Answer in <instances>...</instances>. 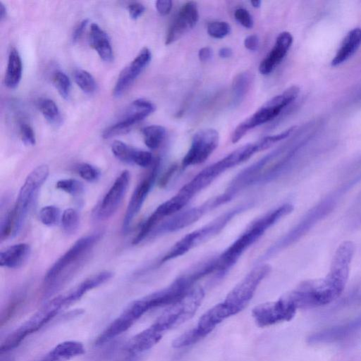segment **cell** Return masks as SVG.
<instances>
[{
    "instance_id": "obj_1",
    "label": "cell",
    "mask_w": 361,
    "mask_h": 361,
    "mask_svg": "<svg viewBox=\"0 0 361 361\" xmlns=\"http://www.w3.org/2000/svg\"><path fill=\"white\" fill-rule=\"evenodd\" d=\"M96 233L80 238L48 269L44 276L45 297L59 290L86 261L100 238Z\"/></svg>"
},
{
    "instance_id": "obj_2",
    "label": "cell",
    "mask_w": 361,
    "mask_h": 361,
    "mask_svg": "<svg viewBox=\"0 0 361 361\" xmlns=\"http://www.w3.org/2000/svg\"><path fill=\"white\" fill-rule=\"evenodd\" d=\"M300 88L293 85L267 101L253 114L239 123L231 134V142H238L250 130L275 118L298 96Z\"/></svg>"
},
{
    "instance_id": "obj_3",
    "label": "cell",
    "mask_w": 361,
    "mask_h": 361,
    "mask_svg": "<svg viewBox=\"0 0 361 361\" xmlns=\"http://www.w3.org/2000/svg\"><path fill=\"white\" fill-rule=\"evenodd\" d=\"M204 296V291L202 287L193 286L180 299L169 305L152 326L164 333L180 326L195 314Z\"/></svg>"
},
{
    "instance_id": "obj_4",
    "label": "cell",
    "mask_w": 361,
    "mask_h": 361,
    "mask_svg": "<svg viewBox=\"0 0 361 361\" xmlns=\"http://www.w3.org/2000/svg\"><path fill=\"white\" fill-rule=\"evenodd\" d=\"M49 169L47 164L35 168L21 186L14 207L10 210L12 220L11 236L21 230L37 191L47 179Z\"/></svg>"
},
{
    "instance_id": "obj_5",
    "label": "cell",
    "mask_w": 361,
    "mask_h": 361,
    "mask_svg": "<svg viewBox=\"0 0 361 361\" xmlns=\"http://www.w3.org/2000/svg\"><path fill=\"white\" fill-rule=\"evenodd\" d=\"M245 207L246 205H243L235 207L231 211H228L204 226L188 233L171 247L168 252L162 257L161 262L164 263L180 257L193 247L218 234L230 220L239 212L244 210Z\"/></svg>"
},
{
    "instance_id": "obj_6",
    "label": "cell",
    "mask_w": 361,
    "mask_h": 361,
    "mask_svg": "<svg viewBox=\"0 0 361 361\" xmlns=\"http://www.w3.org/2000/svg\"><path fill=\"white\" fill-rule=\"evenodd\" d=\"M62 308L61 295L48 301L29 319L7 336L0 346L1 353H8L16 348L26 336L38 331L51 320Z\"/></svg>"
},
{
    "instance_id": "obj_7",
    "label": "cell",
    "mask_w": 361,
    "mask_h": 361,
    "mask_svg": "<svg viewBox=\"0 0 361 361\" xmlns=\"http://www.w3.org/2000/svg\"><path fill=\"white\" fill-rule=\"evenodd\" d=\"M268 264L253 268L227 295L224 302L233 315L242 311L253 297L258 286L270 272Z\"/></svg>"
},
{
    "instance_id": "obj_8",
    "label": "cell",
    "mask_w": 361,
    "mask_h": 361,
    "mask_svg": "<svg viewBox=\"0 0 361 361\" xmlns=\"http://www.w3.org/2000/svg\"><path fill=\"white\" fill-rule=\"evenodd\" d=\"M267 229L268 228L258 219L252 222L245 231L216 258V271L224 272L231 267L244 251L258 240Z\"/></svg>"
},
{
    "instance_id": "obj_9",
    "label": "cell",
    "mask_w": 361,
    "mask_h": 361,
    "mask_svg": "<svg viewBox=\"0 0 361 361\" xmlns=\"http://www.w3.org/2000/svg\"><path fill=\"white\" fill-rule=\"evenodd\" d=\"M297 307L285 294L276 301L267 302L255 306L252 315L260 327L269 326L282 322L291 320Z\"/></svg>"
},
{
    "instance_id": "obj_10",
    "label": "cell",
    "mask_w": 361,
    "mask_h": 361,
    "mask_svg": "<svg viewBox=\"0 0 361 361\" xmlns=\"http://www.w3.org/2000/svg\"><path fill=\"white\" fill-rule=\"evenodd\" d=\"M219 135L214 128L197 131L192 137L190 149L182 161L183 167L205 161L218 146Z\"/></svg>"
},
{
    "instance_id": "obj_11",
    "label": "cell",
    "mask_w": 361,
    "mask_h": 361,
    "mask_svg": "<svg viewBox=\"0 0 361 361\" xmlns=\"http://www.w3.org/2000/svg\"><path fill=\"white\" fill-rule=\"evenodd\" d=\"M155 110L156 106L152 102L145 99H135L131 103L121 120L104 130L103 137L109 139L127 133L133 126L145 119Z\"/></svg>"
},
{
    "instance_id": "obj_12",
    "label": "cell",
    "mask_w": 361,
    "mask_h": 361,
    "mask_svg": "<svg viewBox=\"0 0 361 361\" xmlns=\"http://www.w3.org/2000/svg\"><path fill=\"white\" fill-rule=\"evenodd\" d=\"M159 166V159L154 160L151 169L135 187L128 202L123 217L122 229L123 232L128 230L134 218L140 212L142 204L149 194L157 176Z\"/></svg>"
},
{
    "instance_id": "obj_13",
    "label": "cell",
    "mask_w": 361,
    "mask_h": 361,
    "mask_svg": "<svg viewBox=\"0 0 361 361\" xmlns=\"http://www.w3.org/2000/svg\"><path fill=\"white\" fill-rule=\"evenodd\" d=\"M130 174L128 171H123L105 194L99 204L97 216L101 220L110 218L118 209L129 186Z\"/></svg>"
},
{
    "instance_id": "obj_14",
    "label": "cell",
    "mask_w": 361,
    "mask_h": 361,
    "mask_svg": "<svg viewBox=\"0 0 361 361\" xmlns=\"http://www.w3.org/2000/svg\"><path fill=\"white\" fill-rule=\"evenodd\" d=\"M355 252V245L350 241L343 242L336 251L330 271L326 276L336 288L343 292L346 284L349 265Z\"/></svg>"
},
{
    "instance_id": "obj_15",
    "label": "cell",
    "mask_w": 361,
    "mask_h": 361,
    "mask_svg": "<svg viewBox=\"0 0 361 361\" xmlns=\"http://www.w3.org/2000/svg\"><path fill=\"white\" fill-rule=\"evenodd\" d=\"M198 20L199 13L196 2L190 1L185 3L167 30L165 44H171L181 38L195 26Z\"/></svg>"
},
{
    "instance_id": "obj_16",
    "label": "cell",
    "mask_w": 361,
    "mask_h": 361,
    "mask_svg": "<svg viewBox=\"0 0 361 361\" xmlns=\"http://www.w3.org/2000/svg\"><path fill=\"white\" fill-rule=\"evenodd\" d=\"M151 59L150 50L146 47H143L134 59L121 71L113 89V95L115 97H121L129 88L149 64Z\"/></svg>"
},
{
    "instance_id": "obj_17",
    "label": "cell",
    "mask_w": 361,
    "mask_h": 361,
    "mask_svg": "<svg viewBox=\"0 0 361 361\" xmlns=\"http://www.w3.org/2000/svg\"><path fill=\"white\" fill-rule=\"evenodd\" d=\"M293 40V36L289 32H282L278 35L272 49L259 64V71L261 74H269L281 62L291 47Z\"/></svg>"
},
{
    "instance_id": "obj_18",
    "label": "cell",
    "mask_w": 361,
    "mask_h": 361,
    "mask_svg": "<svg viewBox=\"0 0 361 361\" xmlns=\"http://www.w3.org/2000/svg\"><path fill=\"white\" fill-rule=\"evenodd\" d=\"M114 274L109 271H103L94 274L66 294L61 295L63 307H67L73 303L79 300L87 292L97 288L108 281L113 276Z\"/></svg>"
},
{
    "instance_id": "obj_19",
    "label": "cell",
    "mask_w": 361,
    "mask_h": 361,
    "mask_svg": "<svg viewBox=\"0 0 361 361\" xmlns=\"http://www.w3.org/2000/svg\"><path fill=\"white\" fill-rule=\"evenodd\" d=\"M232 315L228 306L222 302L204 312L199 319L196 327L207 336L219 324Z\"/></svg>"
},
{
    "instance_id": "obj_20",
    "label": "cell",
    "mask_w": 361,
    "mask_h": 361,
    "mask_svg": "<svg viewBox=\"0 0 361 361\" xmlns=\"http://www.w3.org/2000/svg\"><path fill=\"white\" fill-rule=\"evenodd\" d=\"M361 45V28L350 30L343 38L336 55L331 60L332 66H339L348 61Z\"/></svg>"
},
{
    "instance_id": "obj_21",
    "label": "cell",
    "mask_w": 361,
    "mask_h": 361,
    "mask_svg": "<svg viewBox=\"0 0 361 361\" xmlns=\"http://www.w3.org/2000/svg\"><path fill=\"white\" fill-rule=\"evenodd\" d=\"M30 254L28 244L21 243L6 247L0 252V266L9 269L20 267Z\"/></svg>"
},
{
    "instance_id": "obj_22",
    "label": "cell",
    "mask_w": 361,
    "mask_h": 361,
    "mask_svg": "<svg viewBox=\"0 0 361 361\" xmlns=\"http://www.w3.org/2000/svg\"><path fill=\"white\" fill-rule=\"evenodd\" d=\"M89 41L90 46L97 51L102 60L111 62L114 53L107 34L97 25L92 23L90 29Z\"/></svg>"
},
{
    "instance_id": "obj_23",
    "label": "cell",
    "mask_w": 361,
    "mask_h": 361,
    "mask_svg": "<svg viewBox=\"0 0 361 361\" xmlns=\"http://www.w3.org/2000/svg\"><path fill=\"white\" fill-rule=\"evenodd\" d=\"M163 333L152 326L134 336L127 345V350L130 354L138 355L152 348L161 338Z\"/></svg>"
},
{
    "instance_id": "obj_24",
    "label": "cell",
    "mask_w": 361,
    "mask_h": 361,
    "mask_svg": "<svg viewBox=\"0 0 361 361\" xmlns=\"http://www.w3.org/2000/svg\"><path fill=\"white\" fill-rule=\"evenodd\" d=\"M135 321L123 312L114 319L95 340L96 345H103L126 331Z\"/></svg>"
},
{
    "instance_id": "obj_25",
    "label": "cell",
    "mask_w": 361,
    "mask_h": 361,
    "mask_svg": "<svg viewBox=\"0 0 361 361\" xmlns=\"http://www.w3.org/2000/svg\"><path fill=\"white\" fill-rule=\"evenodd\" d=\"M23 65L18 50L13 47L11 49L7 67L4 78L5 85L10 88H16L20 82L22 78Z\"/></svg>"
},
{
    "instance_id": "obj_26",
    "label": "cell",
    "mask_w": 361,
    "mask_h": 361,
    "mask_svg": "<svg viewBox=\"0 0 361 361\" xmlns=\"http://www.w3.org/2000/svg\"><path fill=\"white\" fill-rule=\"evenodd\" d=\"M253 80L250 72L244 71L237 74L232 82L233 103L238 105L248 92Z\"/></svg>"
},
{
    "instance_id": "obj_27",
    "label": "cell",
    "mask_w": 361,
    "mask_h": 361,
    "mask_svg": "<svg viewBox=\"0 0 361 361\" xmlns=\"http://www.w3.org/2000/svg\"><path fill=\"white\" fill-rule=\"evenodd\" d=\"M145 145L151 149H157L165 138L166 128L159 125H150L142 129Z\"/></svg>"
},
{
    "instance_id": "obj_28",
    "label": "cell",
    "mask_w": 361,
    "mask_h": 361,
    "mask_svg": "<svg viewBox=\"0 0 361 361\" xmlns=\"http://www.w3.org/2000/svg\"><path fill=\"white\" fill-rule=\"evenodd\" d=\"M39 110L44 118L51 124L58 125L62 121L61 112L56 103L50 99H44L39 102Z\"/></svg>"
},
{
    "instance_id": "obj_29",
    "label": "cell",
    "mask_w": 361,
    "mask_h": 361,
    "mask_svg": "<svg viewBox=\"0 0 361 361\" xmlns=\"http://www.w3.org/2000/svg\"><path fill=\"white\" fill-rule=\"evenodd\" d=\"M74 80L86 94H92L97 89L94 77L87 71L78 69L74 72Z\"/></svg>"
},
{
    "instance_id": "obj_30",
    "label": "cell",
    "mask_w": 361,
    "mask_h": 361,
    "mask_svg": "<svg viewBox=\"0 0 361 361\" xmlns=\"http://www.w3.org/2000/svg\"><path fill=\"white\" fill-rule=\"evenodd\" d=\"M204 337L205 336L195 326L188 330L174 339L172 343V346L174 348L187 347L196 343Z\"/></svg>"
},
{
    "instance_id": "obj_31",
    "label": "cell",
    "mask_w": 361,
    "mask_h": 361,
    "mask_svg": "<svg viewBox=\"0 0 361 361\" xmlns=\"http://www.w3.org/2000/svg\"><path fill=\"white\" fill-rule=\"evenodd\" d=\"M113 154L120 161L132 164L136 149L120 140H115L111 147Z\"/></svg>"
},
{
    "instance_id": "obj_32",
    "label": "cell",
    "mask_w": 361,
    "mask_h": 361,
    "mask_svg": "<svg viewBox=\"0 0 361 361\" xmlns=\"http://www.w3.org/2000/svg\"><path fill=\"white\" fill-rule=\"evenodd\" d=\"M80 224V216L78 212L68 208L64 210L61 216V226L67 234H73L76 232Z\"/></svg>"
},
{
    "instance_id": "obj_33",
    "label": "cell",
    "mask_w": 361,
    "mask_h": 361,
    "mask_svg": "<svg viewBox=\"0 0 361 361\" xmlns=\"http://www.w3.org/2000/svg\"><path fill=\"white\" fill-rule=\"evenodd\" d=\"M52 82L59 94L67 99L71 90V82L67 75L61 71H55L52 75Z\"/></svg>"
},
{
    "instance_id": "obj_34",
    "label": "cell",
    "mask_w": 361,
    "mask_h": 361,
    "mask_svg": "<svg viewBox=\"0 0 361 361\" xmlns=\"http://www.w3.org/2000/svg\"><path fill=\"white\" fill-rule=\"evenodd\" d=\"M40 221L47 226L56 225L60 218V210L57 207L48 205L42 207L39 212Z\"/></svg>"
},
{
    "instance_id": "obj_35",
    "label": "cell",
    "mask_w": 361,
    "mask_h": 361,
    "mask_svg": "<svg viewBox=\"0 0 361 361\" xmlns=\"http://www.w3.org/2000/svg\"><path fill=\"white\" fill-rule=\"evenodd\" d=\"M56 188L73 196L80 195L84 189L82 183L73 178H65L58 180L56 183Z\"/></svg>"
},
{
    "instance_id": "obj_36",
    "label": "cell",
    "mask_w": 361,
    "mask_h": 361,
    "mask_svg": "<svg viewBox=\"0 0 361 361\" xmlns=\"http://www.w3.org/2000/svg\"><path fill=\"white\" fill-rule=\"evenodd\" d=\"M231 25L225 21H214L208 24L207 31L209 36L216 39H222L231 32Z\"/></svg>"
},
{
    "instance_id": "obj_37",
    "label": "cell",
    "mask_w": 361,
    "mask_h": 361,
    "mask_svg": "<svg viewBox=\"0 0 361 361\" xmlns=\"http://www.w3.org/2000/svg\"><path fill=\"white\" fill-rule=\"evenodd\" d=\"M24 300L23 295L18 294L16 295L7 305L4 312L1 315V325L7 322V321L13 315L16 310L20 307Z\"/></svg>"
},
{
    "instance_id": "obj_38",
    "label": "cell",
    "mask_w": 361,
    "mask_h": 361,
    "mask_svg": "<svg viewBox=\"0 0 361 361\" xmlns=\"http://www.w3.org/2000/svg\"><path fill=\"white\" fill-rule=\"evenodd\" d=\"M80 176L89 182H93L99 177V171L90 164L82 163L77 168Z\"/></svg>"
},
{
    "instance_id": "obj_39",
    "label": "cell",
    "mask_w": 361,
    "mask_h": 361,
    "mask_svg": "<svg viewBox=\"0 0 361 361\" xmlns=\"http://www.w3.org/2000/svg\"><path fill=\"white\" fill-rule=\"evenodd\" d=\"M154 160L155 159H154L151 152L145 150L136 149L133 157V163L140 167L147 168L152 166Z\"/></svg>"
},
{
    "instance_id": "obj_40",
    "label": "cell",
    "mask_w": 361,
    "mask_h": 361,
    "mask_svg": "<svg viewBox=\"0 0 361 361\" xmlns=\"http://www.w3.org/2000/svg\"><path fill=\"white\" fill-rule=\"evenodd\" d=\"M20 135L23 142L26 145H34L36 142L35 132L27 123H22L20 126Z\"/></svg>"
},
{
    "instance_id": "obj_41",
    "label": "cell",
    "mask_w": 361,
    "mask_h": 361,
    "mask_svg": "<svg viewBox=\"0 0 361 361\" xmlns=\"http://www.w3.org/2000/svg\"><path fill=\"white\" fill-rule=\"evenodd\" d=\"M235 20L244 27L250 29L253 27L254 21L250 13L245 8H240L235 11Z\"/></svg>"
},
{
    "instance_id": "obj_42",
    "label": "cell",
    "mask_w": 361,
    "mask_h": 361,
    "mask_svg": "<svg viewBox=\"0 0 361 361\" xmlns=\"http://www.w3.org/2000/svg\"><path fill=\"white\" fill-rule=\"evenodd\" d=\"M145 6L139 2H131L128 6V11L130 17L133 19H137L145 11Z\"/></svg>"
},
{
    "instance_id": "obj_43",
    "label": "cell",
    "mask_w": 361,
    "mask_h": 361,
    "mask_svg": "<svg viewBox=\"0 0 361 361\" xmlns=\"http://www.w3.org/2000/svg\"><path fill=\"white\" fill-rule=\"evenodd\" d=\"M173 3L171 0H158L155 2V7L157 12L162 16L168 15L171 8Z\"/></svg>"
},
{
    "instance_id": "obj_44",
    "label": "cell",
    "mask_w": 361,
    "mask_h": 361,
    "mask_svg": "<svg viewBox=\"0 0 361 361\" xmlns=\"http://www.w3.org/2000/svg\"><path fill=\"white\" fill-rule=\"evenodd\" d=\"M259 44V37L256 35H248L244 39V45L250 51H256L258 49Z\"/></svg>"
},
{
    "instance_id": "obj_45",
    "label": "cell",
    "mask_w": 361,
    "mask_h": 361,
    "mask_svg": "<svg viewBox=\"0 0 361 361\" xmlns=\"http://www.w3.org/2000/svg\"><path fill=\"white\" fill-rule=\"evenodd\" d=\"M88 19H83L75 28L73 35H72V40L73 42H76L82 36L84 30L87 27L88 24Z\"/></svg>"
},
{
    "instance_id": "obj_46",
    "label": "cell",
    "mask_w": 361,
    "mask_h": 361,
    "mask_svg": "<svg viewBox=\"0 0 361 361\" xmlns=\"http://www.w3.org/2000/svg\"><path fill=\"white\" fill-rule=\"evenodd\" d=\"M177 166L175 164L171 165L168 170L165 172V173L160 178L159 184L161 187L164 186L167 184V183L171 179V176L174 173Z\"/></svg>"
},
{
    "instance_id": "obj_47",
    "label": "cell",
    "mask_w": 361,
    "mask_h": 361,
    "mask_svg": "<svg viewBox=\"0 0 361 361\" xmlns=\"http://www.w3.org/2000/svg\"><path fill=\"white\" fill-rule=\"evenodd\" d=\"M212 56V49L209 47H202L198 51L199 59L202 62L209 61Z\"/></svg>"
},
{
    "instance_id": "obj_48",
    "label": "cell",
    "mask_w": 361,
    "mask_h": 361,
    "mask_svg": "<svg viewBox=\"0 0 361 361\" xmlns=\"http://www.w3.org/2000/svg\"><path fill=\"white\" fill-rule=\"evenodd\" d=\"M232 54L233 51L229 47H222L219 51V56L223 59L229 58Z\"/></svg>"
},
{
    "instance_id": "obj_49",
    "label": "cell",
    "mask_w": 361,
    "mask_h": 361,
    "mask_svg": "<svg viewBox=\"0 0 361 361\" xmlns=\"http://www.w3.org/2000/svg\"><path fill=\"white\" fill-rule=\"evenodd\" d=\"M6 8L5 5L0 1V20H3L6 16Z\"/></svg>"
},
{
    "instance_id": "obj_50",
    "label": "cell",
    "mask_w": 361,
    "mask_h": 361,
    "mask_svg": "<svg viewBox=\"0 0 361 361\" xmlns=\"http://www.w3.org/2000/svg\"><path fill=\"white\" fill-rule=\"evenodd\" d=\"M250 4L254 8H259L262 4V1L259 0H252L250 1Z\"/></svg>"
},
{
    "instance_id": "obj_51",
    "label": "cell",
    "mask_w": 361,
    "mask_h": 361,
    "mask_svg": "<svg viewBox=\"0 0 361 361\" xmlns=\"http://www.w3.org/2000/svg\"><path fill=\"white\" fill-rule=\"evenodd\" d=\"M137 355L130 354V356L129 355V356L123 361H137Z\"/></svg>"
}]
</instances>
